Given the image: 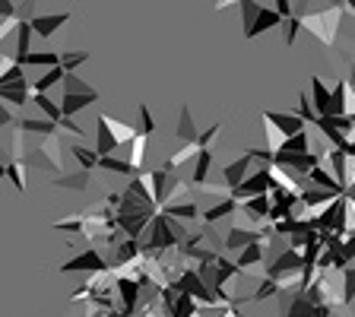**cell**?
I'll list each match as a JSON object with an SVG mask.
<instances>
[{
    "label": "cell",
    "mask_w": 355,
    "mask_h": 317,
    "mask_svg": "<svg viewBox=\"0 0 355 317\" xmlns=\"http://www.w3.org/2000/svg\"><path fill=\"white\" fill-rule=\"evenodd\" d=\"M339 16H343V10L333 7V10H321V13H298L301 19V29L314 32L321 38L323 45H336V29H339Z\"/></svg>",
    "instance_id": "1"
},
{
    "label": "cell",
    "mask_w": 355,
    "mask_h": 317,
    "mask_svg": "<svg viewBox=\"0 0 355 317\" xmlns=\"http://www.w3.org/2000/svg\"><path fill=\"white\" fill-rule=\"evenodd\" d=\"M108 270H111V263H108V260L102 257V250H95V248L80 250L73 260L60 263V273H95V276H102V273H108Z\"/></svg>",
    "instance_id": "2"
},
{
    "label": "cell",
    "mask_w": 355,
    "mask_h": 317,
    "mask_svg": "<svg viewBox=\"0 0 355 317\" xmlns=\"http://www.w3.org/2000/svg\"><path fill=\"white\" fill-rule=\"evenodd\" d=\"M305 270V260H301V250H286V254H279L276 260H270L266 263V276L270 279H276V283H286L289 276H295V273H301Z\"/></svg>",
    "instance_id": "3"
},
{
    "label": "cell",
    "mask_w": 355,
    "mask_h": 317,
    "mask_svg": "<svg viewBox=\"0 0 355 317\" xmlns=\"http://www.w3.org/2000/svg\"><path fill=\"white\" fill-rule=\"evenodd\" d=\"M273 191V181H270V168H260V172H254V175L244 178V184L241 187H235L231 191V200H251V197H266V193Z\"/></svg>",
    "instance_id": "4"
},
{
    "label": "cell",
    "mask_w": 355,
    "mask_h": 317,
    "mask_svg": "<svg viewBox=\"0 0 355 317\" xmlns=\"http://www.w3.org/2000/svg\"><path fill=\"white\" fill-rule=\"evenodd\" d=\"M174 285H178L184 295H190L200 308H203V305H207V308H216V305H213V292L203 285V279L197 276V270H184V273L174 279Z\"/></svg>",
    "instance_id": "5"
},
{
    "label": "cell",
    "mask_w": 355,
    "mask_h": 317,
    "mask_svg": "<svg viewBox=\"0 0 355 317\" xmlns=\"http://www.w3.org/2000/svg\"><path fill=\"white\" fill-rule=\"evenodd\" d=\"M270 238H273V228H264V232H254V228L235 226V228H229V232H225L222 244H225V250H244L248 244H254V242L266 244Z\"/></svg>",
    "instance_id": "6"
},
{
    "label": "cell",
    "mask_w": 355,
    "mask_h": 317,
    "mask_svg": "<svg viewBox=\"0 0 355 317\" xmlns=\"http://www.w3.org/2000/svg\"><path fill=\"white\" fill-rule=\"evenodd\" d=\"M121 146L115 137V130H111V117L108 115H99L95 117V152L102 156H115V150Z\"/></svg>",
    "instance_id": "7"
},
{
    "label": "cell",
    "mask_w": 355,
    "mask_h": 317,
    "mask_svg": "<svg viewBox=\"0 0 355 317\" xmlns=\"http://www.w3.org/2000/svg\"><path fill=\"white\" fill-rule=\"evenodd\" d=\"M264 121L276 127L286 140L295 137V134H301V130H308V124L301 121V117H298V115H286V111H264Z\"/></svg>",
    "instance_id": "8"
},
{
    "label": "cell",
    "mask_w": 355,
    "mask_h": 317,
    "mask_svg": "<svg viewBox=\"0 0 355 317\" xmlns=\"http://www.w3.org/2000/svg\"><path fill=\"white\" fill-rule=\"evenodd\" d=\"M248 172H251V158H248V156L231 158L229 165H225L222 178H225V187H229V193L235 191V187H241V184H244V178H248Z\"/></svg>",
    "instance_id": "9"
},
{
    "label": "cell",
    "mask_w": 355,
    "mask_h": 317,
    "mask_svg": "<svg viewBox=\"0 0 355 317\" xmlns=\"http://www.w3.org/2000/svg\"><path fill=\"white\" fill-rule=\"evenodd\" d=\"M305 181H308V184H314V187H321V191H327V193H333V197H346V187H343V184H339L336 178H333L323 165L314 168V172L305 178Z\"/></svg>",
    "instance_id": "10"
},
{
    "label": "cell",
    "mask_w": 355,
    "mask_h": 317,
    "mask_svg": "<svg viewBox=\"0 0 355 317\" xmlns=\"http://www.w3.org/2000/svg\"><path fill=\"white\" fill-rule=\"evenodd\" d=\"M32 19H19L16 23V54H13V60L16 64H23L29 54H32Z\"/></svg>",
    "instance_id": "11"
},
{
    "label": "cell",
    "mask_w": 355,
    "mask_h": 317,
    "mask_svg": "<svg viewBox=\"0 0 355 317\" xmlns=\"http://www.w3.org/2000/svg\"><path fill=\"white\" fill-rule=\"evenodd\" d=\"M311 105L317 111V117L330 115V89H327V83L321 76H311Z\"/></svg>",
    "instance_id": "12"
},
{
    "label": "cell",
    "mask_w": 355,
    "mask_h": 317,
    "mask_svg": "<svg viewBox=\"0 0 355 317\" xmlns=\"http://www.w3.org/2000/svg\"><path fill=\"white\" fill-rule=\"evenodd\" d=\"M64 23H70V13H51V16H35L32 19V32L42 35V38H51Z\"/></svg>",
    "instance_id": "13"
},
{
    "label": "cell",
    "mask_w": 355,
    "mask_h": 317,
    "mask_svg": "<svg viewBox=\"0 0 355 317\" xmlns=\"http://www.w3.org/2000/svg\"><path fill=\"white\" fill-rule=\"evenodd\" d=\"M38 156H45V162H48L51 172H64V158H60V137H45V143L38 146Z\"/></svg>",
    "instance_id": "14"
},
{
    "label": "cell",
    "mask_w": 355,
    "mask_h": 317,
    "mask_svg": "<svg viewBox=\"0 0 355 317\" xmlns=\"http://www.w3.org/2000/svg\"><path fill=\"white\" fill-rule=\"evenodd\" d=\"M282 23V16L276 13V10H270V7H260L257 10V19H254V25H251L248 32H244V38H257V35H264L266 29H273V25H279Z\"/></svg>",
    "instance_id": "15"
},
{
    "label": "cell",
    "mask_w": 355,
    "mask_h": 317,
    "mask_svg": "<svg viewBox=\"0 0 355 317\" xmlns=\"http://www.w3.org/2000/svg\"><path fill=\"white\" fill-rule=\"evenodd\" d=\"M162 213H165L168 219H187V222H197V219H200V207H197V203H190V200L165 203Z\"/></svg>",
    "instance_id": "16"
},
{
    "label": "cell",
    "mask_w": 355,
    "mask_h": 317,
    "mask_svg": "<svg viewBox=\"0 0 355 317\" xmlns=\"http://www.w3.org/2000/svg\"><path fill=\"white\" fill-rule=\"evenodd\" d=\"M174 137L184 143H194L197 140V124H194V115H190L187 105L178 108V124H174Z\"/></svg>",
    "instance_id": "17"
},
{
    "label": "cell",
    "mask_w": 355,
    "mask_h": 317,
    "mask_svg": "<svg viewBox=\"0 0 355 317\" xmlns=\"http://www.w3.org/2000/svg\"><path fill=\"white\" fill-rule=\"evenodd\" d=\"M321 158H323V165H330V168H333V178H336V181L343 184V187H346V168H349L346 152H343V150H333V146H330V150L323 152Z\"/></svg>",
    "instance_id": "18"
},
{
    "label": "cell",
    "mask_w": 355,
    "mask_h": 317,
    "mask_svg": "<svg viewBox=\"0 0 355 317\" xmlns=\"http://www.w3.org/2000/svg\"><path fill=\"white\" fill-rule=\"evenodd\" d=\"M235 209H238V200H231V197H225V200H219L216 207L203 209V213H200V222H207V226H213V222H219V219L231 216Z\"/></svg>",
    "instance_id": "19"
},
{
    "label": "cell",
    "mask_w": 355,
    "mask_h": 317,
    "mask_svg": "<svg viewBox=\"0 0 355 317\" xmlns=\"http://www.w3.org/2000/svg\"><path fill=\"white\" fill-rule=\"evenodd\" d=\"M92 102H99V92H89V95H64V99H60V111H64V117H73L76 111L89 108Z\"/></svg>",
    "instance_id": "20"
},
{
    "label": "cell",
    "mask_w": 355,
    "mask_h": 317,
    "mask_svg": "<svg viewBox=\"0 0 355 317\" xmlns=\"http://www.w3.org/2000/svg\"><path fill=\"white\" fill-rule=\"evenodd\" d=\"M264 260H266V257H264V244H260V242H254V244H248V248L241 250L235 263H238V270H241V273H244V270H254V267H260Z\"/></svg>",
    "instance_id": "21"
},
{
    "label": "cell",
    "mask_w": 355,
    "mask_h": 317,
    "mask_svg": "<svg viewBox=\"0 0 355 317\" xmlns=\"http://www.w3.org/2000/svg\"><path fill=\"white\" fill-rule=\"evenodd\" d=\"M209 168H213V150H203L194 156V178H190V184H197V187H203L209 178Z\"/></svg>",
    "instance_id": "22"
},
{
    "label": "cell",
    "mask_w": 355,
    "mask_h": 317,
    "mask_svg": "<svg viewBox=\"0 0 355 317\" xmlns=\"http://www.w3.org/2000/svg\"><path fill=\"white\" fill-rule=\"evenodd\" d=\"M60 83H64V70H60V67L45 70V73L32 83V95H48V92L54 89V86H60Z\"/></svg>",
    "instance_id": "23"
},
{
    "label": "cell",
    "mask_w": 355,
    "mask_h": 317,
    "mask_svg": "<svg viewBox=\"0 0 355 317\" xmlns=\"http://www.w3.org/2000/svg\"><path fill=\"white\" fill-rule=\"evenodd\" d=\"M270 207H273V200H270V193L266 197H251V200H244V203H238V209H244L254 222H260V219H266L270 216Z\"/></svg>",
    "instance_id": "24"
},
{
    "label": "cell",
    "mask_w": 355,
    "mask_h": 317,
    "mask_svg": "<svg viewBox=\"0 0 355 317\" xmlns=\"http://www.w3.org/2000/svg\"><path fill=\"white\" fill-rule=\"evenodd\" d=\"M19 67H45V70H54V67H60V54H54V51H32L29 58L19 64Z\"/></svg>",
    "instance_id": "25"
},
{
    "label": "cell",
    "mask_w": 355,
    "mask_h": 317,
    "mask_svg": "<svg viewBox=\"0 0 355 317\" xmlns=\"http://www.w3.org/2000/svg\"><path fill=\"white\" fill-rule=\"evenodd\" d=\"M99 168L111 172V175H124V178H137V175H140V172H137L127 158H117V156H102L99 158Z\"/></svg>",
    "instance_id": "26"
},
{
    "label": "cell",
    "mask_w": 355,
    "mask_h": 317,
    "mask_svg": "<svg viewBox=\"0 0 355 317\" xmlns=\"http://www.w3.org/2000/svg\"><path fill=\"white\" fill-rule=\"evenodd\" d=\"M16 124H19L23 134H42V137L58 134V124H51V121H38V117H19Z\"/></svg>",
    "instance_id": "27"
},
{
    "label": "cell",
    "mask_w": 355,
    "mask_h": 317,
    "mask_svg": "<svg viewBox=\"0 0 355 317\" xmlns=\"http://www.w3.org/2000/svg\"><path fill=\"white\" fill-rule=\"evenodd\" d=\"M346 115H349V95H346V80H343L330 92V115L327 117H346Z\"/></svg>",
    "instance_id": "28"
},
{
    "label": "cell",
    "mask_w": 355,
    "mask_h": 317,
    "mask_svg": "<svg viewBox=\"0 0 355 317\" xmlns=\"http://www.w3.org/2000/svg\"><path fill=\"white\" fill-rule=\"evenodd\" d=\"M314 127H317V130H321V134L327 137V140H330L333 150H346V146H349V137H346V134H339V130L330 124V121H327V117H317V124H314Z\"/></svg>",
    "instance_id": "29"
},
{
    "label": "cell",
    "mask_w": 355,
    "mask_h": 317,
    "mask_svg": "<svg viewBox=\"0 0 355 317\" xmlns=\"http://www.w3.org/2000/svg\"><path fill=\"white\" fill-rule=\"evenodd\" d=\"M279 152H289V156H305V152H311V134H308V130H301V134L289 137V140L282 143Z\"/></svg>",
    "instance_id": "30"
},
{
    "label": "cell",
    "mask_w": 355,
    "mask_h": 317,
    "mask_svg": "<svg viewBox=\"0 0 355 317\" xmlns=\"http://www.w3.org/2000/svg\"><path fill=\"white\" fill-rule=\"evenodd\" d=\"M60 89H64V95H89V92H99V89H92L86 80H80L76 73H64V83H60Z\"/></svg>",
    "instance_id": "31"
},
{
    "label": "cell",
    "mask_w": 355,
    "mask_h": 317,
    "mask_svg": "<svg viewBox=\"0 0 355 317\" xmlns=\"http://www.w3.org/2000/svg\"><path fill=\"white\" fill-rule=\"evenodd\" d=\"M54 187H64V191H86L89 187V172H73V175H60L54 181Z\"/></svg>",
    "instance_id": "32"
},
{
    "label": "cell",
    "mask_w": 355,
    "mask_h": 317,
    "mask_svg": "<svg viewBox=\"0 0 355 317\" xmlns=\"http://www.w3.org/2000/svg\"><path fill=\"white\" fill-rule=\"evenodd\" d=\"M73 158L80 162V172H92V168H99V152L89 150V146L73 143Z\"/></svg>",
    "instance_id": "33"
},
{
    "label": "cell",
    "mask_w": 355,
    "mask_h": 317,
    "mask_svg": "<svg viewBox=\"0 0 355 317\" xmlns=\"http://www.w3.org/2000/svg\"><path fill=\"white\" fill-rule=\"evenodd\" d=\"M86 60H89V51H64V54H60V70H64V73H76Z\"/></svg>",
    "instance_id": "34"
},
{
    "label": "cell",
    "mask_w": 355,
    "mask_h": 317,
    "mask_svg": "<svg viewBox=\"0 0 355 317\" xmlns=\"http://www.w3.org/2000/svg\"><path fill=\"white\" fill-rule=\"evenodd\" d=\"M32 102L45 111V121H51V124H60V117H64V111H60L58 102H51V95H32Z\"/></svg>",
    "instance_id": "35"
},
{
    "label": "cell",
    "mask_w": 355,
    "mask_h": 317,
    "mask_svg": "<svg viewBox=\"0 0 355 317\" xmlns=\"http://www.w3.org/2000/svg\"><path fill=\"white\" fill-rule=\"evenodd\" d=\"M0 102L3 105H13V108H25L32 102V92L25 89H0Z\"/></svg>",
    "instance_id": "36"
},
{
    "label": "cell",
    "mask_w": 355,
    "mask_h": 317,
    "mask_svg": "<svg viewBox=\"0 0 355 317\" xmlns=\"http://www.w3.org/2000/svg\"><path fill=\"white\" fill-rule=\"evenodd\" d=\"M146 146H149V137H143V134L133 137V143H130V158H127V162H130L137 172L143 168V158H146Z\"/></svg>",
    "instance_id": "37"
},
{
    "label": "cell",
    "mask_w": 355,
    "mask_h": 317,
    "mask_svg": "<svg viewBox=\"0 0 355 317\" xmlns=\"http://www.w3.org/2000/svg\"><path fill=\"white\" fill-rule=\"evenodd\" d=\"M273 295H279V283L270 279V276H264L260 285L254 289V295H251V301H266V298H273Z\"/></svg>",
    "instance_id": "38"
},
{
    "label": "cell",
    "mask_w": 355,
    "mask_h": 317,
    "mask_svg": "<svg viewBox=\"0 0 355 317\" xmlns=\"http://www.w3.org/2000/svg\"><path fill=\"white\" fill-rule=\"evenodd\" d=\"M352 301H355V267H346L343 270V298H339V305L346 308Z\"/></svg>",
    "instance_id": "39"
},
{
    "label": "cell",
    "mask_w": 355,
    "mask_h": 317,
    "mask_svg": "<svg viewBox=\"0 0 355 317\" xmlns=\"http://www.w3.org/2000/svg\"><path fill=\"white\" fill-rule=\"evenodd\" d=\"M286 317H314V305H311V301H308V295H305V292L292 298V305H289V314H286Z\"/></svg>",
    "instance_id": "40"
},
{
    "label": "cell",
    "mask_w": 355,
    "mask_h": 317,
    "mask_svg": "<svg viewBox=\"0 0 355 317\" xmlns=\"http://www.w3.org/2000/svg\"><path fill=\"white\" fill-rule=\"evenodd\" d=\"M295 115L301 117L305 124H317V111H314L311 95H308V92H301V95H298V111H295Z\"/></svg>",
    "instance_id": "41"
},
{
    "label": "cell",
    "mask_w": 355,
    "mask_h": 317,
    "mask_svg": "<svg viewBox=\"0 0 355 317\" xmlns=\"http://www.w3.org/2000/svg\"><path fill=\"white\" fill-rule=\"evenodd\" d=\"M23 162H13V158H10L7 162V178L10 181H13V187H16L19 193H25V175H23Z\"/></svg>",
    "instance_id": "42"
},
{
    "label": "cell",
    "mask_w": 355,
    "mask_h": 317,
    "mask_svg": "<svg viewBox=\"0 0 355 317\" xmlns=\"http://www.w3.org/2000/svg\"><path fill=\"white\" fill-rule=\"evenodd\" d=\"M216 276H219V283H225L231 276H241V270H238V263H231V260L216 257Z\"/></svg>",
    "instance_id": "43"
},
{
    "label": "cell",
    "mask_w": 355,
    "mask_h": 317,
    "mask_svg": "<svg viewBox=\"0 0 355 317\" xmlns=\"http://www.w3.org/2000/svg\"><path fill=\"white\" fill-rule=\"evenodd\" d=\"M219 130H222V124H213V127H207L203 134H197V140H194V146H197L200 152H203V150H209V143H213L216 137H219Z\"/></svg>",
    "instance_id": "44"
},
{
    "label": "cell",
    "mask_w": 355,
    "mask_h": 317,
    "mask_svg": "<svg viewBox=\"0 0 355 317\" xmlns=\"http://www.w3.org/2000/svg\"><path fill=\"white\" fill-rule=\"evenodd\" d=\"M137 108H140V134L152 137L156 134V121H152V115H149V105H137Z\"/></svg>",
    "instance_id": "45"
},
{
    "label": "cell",
    "mask_w": 355,
    "mask_h": 317,
    "mask_svg": "<svg viewBox=\"0 0 355 317\" xmlns=\"http://www.w3.org/2000/svg\"><path fill=\"white\" fill-rule=\"evenodd\" d=\"M241 7V19H244V32H248L251 25H254L257 19V10H260V3H254V0H244V3H238Z\"/></svg>",
    "instance_id": "46"
},
{
    "label": "cell",
    "mask_w": 355,
    "mask_h": 317,
    "mask_svg": "<svg viewBox=\"0 0 355 317\" xmlns=\"http://www.w3.org/2000/svg\"><path fill=\"white\" fill-rule=\"evenodd\" d=\"M54 228L58 232H86V219L83 216H76V219H64V222H54Z\"/></svg>",
    "instance_id": "47"
},
{
    "label": "cell",
    "mask_w": 355,
    "mask_h": 317,
    "mask_svg": "<svg viewBox=\"0 0 355 317\" xmlns=\"http://www.w3.org/2000/svg\"><path fill=\"white\" fill-rule=\"evenodd\" d=\"M286 45H295V38H298V32H301V19H298V13L292 19H286Z\"/></svg>",
    "instance_id": "48"
},
{
    "label": "cell",
    "mask_w": 355,
    "mask_h": 317,
    "mask_svg": "<svg viewBox=\"0 0 355 317\" xmlns=\"http://www.w3.org/2000/svg\"><path fill=\"white\" fill-rule=\"evenodd\" d=\"M295 228H298L295 219H282V222H273V232H276V235H295Z\"/></svg>",
    "instance_id": "49"
},
{
    "label": "cell",
    "mask_w": 355,
    "mask_h": 317,
    "mask_svg": "<svg viewBox=\"0 0 355 317\" xmlns=\"http://www.w3.org/2000/svg\"><path fill=\"white\" fill-rule=\"evenodd\" d=\"M58 127H64L67 134H73V137H83V134H86V130H83L80 124H76L73 117H60V124H58Z\"/></svg>",
    "instance_id": "50"
},
{
    "label": "cell",
    "mask_w": 355,
    "mask_h": 317,
    "mask_svg": "<svg viewBox=\"0 0 355 317\" xmlns=\"http://www.w3.org/2000/svg\"><path fill=\"white\" fill-rule=\"evenodd\" d=\"M273 7H276V13H279V16H282V23L295 16V13H292V3H289V0H276Z\"/></svg>",
    "instance_id": "51"
},
{
    "label": "cell",
    "mask_w": 355,
    "mask_h": 317,
    "mask_svg": "<svg viewBox=\"0 0 355 317\" xmlns=\"http://www.w3.org/2000/svg\"><path fill=\"white\" fill-rule=\"evenodd\" d=\"M10 124H16V117H13V111L0 102V127H10Z\"/></svg>",
    "instance_id": "52"
},
{
    "label": "cell",
    "mask_w": 355,
    "mask_h": 317,
    "mask_svg": "<svg viewBox=\"0 0 355 317\" xmlns=\"http://www.w3.org/2000/svg\"><path fill=\"white\" fill-rule=\"evenodd\" d=\"M333 305H314V317H330Z\"/></svg>",
    "instance_id": "53"
},
{
    "label": "cell",
    "mask_w": 355,
    "mask_h": 317,
    "mask_svg": "<svg viewBox=\"0 0 355 317\" xmlns=\"http://www.w3.org/2000/svg\"><path fill=\"white\" fill-rule=\"evenodd\" d=\"M3 178H7V165H3V162H0V181H3Z\"/></svg>",
    "instance_id": "54"
},
{
    "label": "cell",
    "mask_w": 355,
    "mask_h": 317,
    "mask_svg": "<svg viewBox=\"0 0 355 317\" xmlns=\"http://www.w3.org/2000/svg\"><path fill=\"white\" fill-rule=\"evenodd\" d=\"M343 7H349V10H352V13H355V0H349V3H343Z\"/></svg>",
    "instance_id": "55"
}]
</instances>
